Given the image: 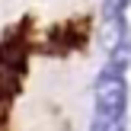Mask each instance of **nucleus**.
I'll use <instances>...</instances> for the list:
<instances>
[{"label":"nucleus","instance_id":"nucleus-1","mask_svg":"<svg viewBox=\"0 0 131 131\" xmlns=\"http://www.w3.org/2000/svg\"><path fill=\"white\" fill-rule=\"evenodd\" d=\"M93 102H96V115L122 118L125 109H128V83H125V77L99 70V77L93 83Z\"/></svg>","mask_w":131,"mask_h":131},{"label":"nucleus","instance_id":"nucleus-2","mask_svg":"<svg viewBox=\"0 0 131 131\" xmlns=\"http://www.w3.org/2000/svg\"><path fill=\"white\" fill-rule=\"evenodd\" d=\"M128 67H131V29L118 38V45L109 51V61H106L102 70H106V74H122V77H125Z\"/></svg>","mask_w":131,"mask_h":131},{"label":"nucleus","instance_id":"nucleus-3","mask_svg":"<svg viewBox=\"0 0 131 131\" xmlns=\"http://www.w3.org/2000/svg\"><path fill=\"white\" fill-rule=\"evenodd\" d=\"M128 32V26H125V16H115V19H102V26H99V45H102V51H112L115 45H118V38Z\"/></svg>","mask_w":131,"mask_h":131}]
</instances>
